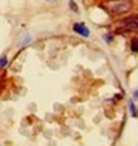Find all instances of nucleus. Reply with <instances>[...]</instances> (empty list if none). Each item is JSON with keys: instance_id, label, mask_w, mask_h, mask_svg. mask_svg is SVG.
I'll return each instance as SVG.
<instances>
[{"instance_id": "f257e3e1", "label": "nucleus", "mask_w": 138, "mask_h": 146, "mask_svg": "<svg viewBox=\"0 0 138 146\" xmlns=\"http://www.w3.org/2000/svg\"><path fill=\"white\" fill-rule=\"evenodd\" d=\"M101 8L111 15H122L132 9V0H106L101 3Z\"/></svg>"}, {"instance_id": "39448f33", "label": "nucleus", "mask_w": 138, "mask_h": 146, "mask_svg": "<svg viewBox=\"0 0 138 146\" xmlns=\"http://www.w3.org/2000/svg\"><path fill=\"white\" fill-rule=\"evenodd\" d=\"M129 108H131V113H132L134 116H137V115H138V112H137V109H135V106H134V103H132V102L129 103Z\"/></svg>"}, {"instance_id": "20e7f679", "label": "nucleus", "mask_w": 138, "mask_h": 146, "mask_svg": "<svg viewBox=\"0 0 138 146\" xmlns=\"http://www.w3.org/2000/svg\"><path fill=\"white\" fill-rule=\"evenodd\" d=\"M131 49L134 52H138V39L137 37H134L132 40H131Z\"/></svg>"}, {"instance_id": "7ed1b4c3", "label": "nucleus", "mask_w": 138, "mask_h": 146, "mask_svg": "<svg viewBox=\"0 0 138 146\" xmlns=\"http://www.w3.org/2000/svg\"><path fill=\"white\" fill-rule=\"evenodd\" d=\"M73 30L77 33V35H80V36H83V37H89V29H88L83 23H76V24L73 25Z\"/></svg>"}, {"instance_id": "423d86ee", "label": "nucleus", "mask_w": 138, "mask_h": 146, "mask_svg": "<svg viewBox=\"0 0 138 146\" xmlns=\"http://www.w3.org/2000/svg\"><path fill=\"white\" fill-rule=\"evenodd\" d=\"M6 61H8V58H6V57H2V60H0V67H3V66L6 64Z\"/></svg>"}, {"instance_id": "6e6552de", "label": "nucleus", "mask_w": 138, "mask_h": 146, "mask_svg": "<svg viewBox=\"0 0 138 146\" xmlns=\"http://www.w3.org/2000/svg\"><path fill=\"white\" fill-rule=\"evenodd\" d=\"M49 2H54V0H49Z\"/></svg>"}, {"instance_id": "0eeeda50", "label": "nucleus", "mask_w": 138, "mask_h": 146, "mask_svg": "<svg viewBox=\"0 0 138 146\" xmlns=\"http://www.w3.org/2000/svg\"><path fill=\"white\" fill-rule=\"evenodd\" d=\"M70 6L73 8V11H74V12H77V6L74 5V2H73V0H70Z\"/></svg>"}, {"instance_id": "f03ea898", "label": "nucleus", "mask_w": 138, "mask_h": 146, "mask_svg": "<svg viewBox=\"0 0 138 146\" xmlns=\"http://www.w3.org/2000/svg\"><path fill=\"white\" fill-rule=\"evenodd\" d=\"M128 31H138V14L129 15L120 21V27L117 33H128Z\"/></svg>"}]
</instances>
